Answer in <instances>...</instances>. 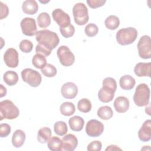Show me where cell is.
<instances>
[{
    "label": "cell",
    "instance_id": "obj_20",
    "mask_svg": "<svg viewBox=\"0 0 151 151\" xmlns=\"http://www.w3.org/2000/svg\"><path fill=\"white\" fill-rule=\"evenodd\" d=\"M26 139L25 133L21 129H17L13 133L12 137V144L17 148L21 147L24 143Z\"/></svg>",
    "mask_w": 151,
    "mask_h": 151
},
{
    "label": "cell",
    "instance_id": "obj_29",
    "mask_svg": "<svg viewBox=\"0 0 151 151\" xmlns=\"http://www.w3.org/2000/svg\"><path fill=\"white\" fill-rule=\"evenodd\" d=\"M32 64L35 68L42 69L47 63L46 58L44 55L41 54H36L32 58Z\"/></svg>",
    "mask_w": 151,
    "mask_h": 151
},
{
    "label": "cell",
    "instance_id": "obj_34",
    "mask_svg": "<svg viewBox=\"0 0 151 151\" xmlns=\"http://www.w3.org/2000/svg\"><path fill=\"white\" fill-rule=\"evenodd\" d=\"M99 32V28L98 27L93 24L90 23L87 24L84 29V32L87 36L89 37H93L96 36Z\"/></svg>",
    "mask_w": 151,
    "mask_h": 151
},
{
    "label": "cell",
    "instance_id": "obj_31",
    "mask_svg": "<svg viewBox=\"0 0 151 151\" xmlns=\"http://www.w3.org/2000/svg\"><path fill=\"white\" fill-rule=\"evenodd\" d=\"M91 103L88 99L83 98L77 103L78 110L82 113H88L91 109Z\"/></svg>",
    "mask_w": 151,
    "mask_h": 151
},
{
    "label": "cell",
    "instance_id": "obj_16",
    "mask_svg": "<svg viewBox=\"0 0 151 151\" xmlns=\"http://www.w3.org/2000/svg\"><path fill=\"white\" fill-rule=\"evenodd\" d=\"M115 90L107 86H103L98 92V98L103 103H109L113 100Z\"/></svg>",
    "mask_w": 151,
    "mask_h": 151
},
{
    "label": "cell",
    "instance_id": "obj_25",
    "mask_svg": "<svg viewBox=\"0 0 151 151\" xmlns=\"http://www.w3.org/2000/svg\"><path fill=\"white\" fill-rule=\"evenodd\" d=\"M47 146L48 149L52 151L63 150L62 140L57 136L51 137L48 141Z\"/></svg>",
    "mask_w": 151,
    "mask_h": 151
},
{
    "label": "cell",
    "instance_id": "obj_8",
    "mask_svg": "<svg viewBox=\"0 0 151 151\" xmlns=\"http://www.w3.org/2000/svg\"><path fill=\"white\" fill-rule=\"evenodd\" d=\"M138 53L140 58L149 59L151 58V40L149 35H143L139 39L137 45Z\"/></svg>",
    "mask_w": 151,
    "mask_h": 151
},
{
    "label": "cell",
    "instance_id": "obj_6",
    "mask_svg": "<svg viewBox=\"0 0 151 151\" xmlns=\"http://www.w3.org/2000/svg\"><path fill=\"white\" fill-rule=\"evenodd\" d=\"M21 77L22 80L32 87L39 86L42 81L40 73L32 68H26L22 70Z\"/></svg>",
    "mask_w": 151,
    "mask_h": 151
},
{
    "label": "cell",
    "instance_id": "obj_2",
    "mask_svg": "<svg viewBox=\"0 0 151 151\" xmlns=\"http://www.w3.org/2000/svg\"><path fill=\"white\" fill-rule=\"evenodd\" d=\"M150 88L145 83L137 85L133 95V101L138 107H143L149 104L150 100Z\"/></svg>",
    "mask_w": 151,
    "mask_h": 151
},
{
    "label": "cell",
    "instance_id": "obj_40",
    "mask_svg": "<svg viewBox=\"0 0 151 151\" xmlns=\"http://www.w3.org/2000/svg\"><path fill=\"white\" fill-rule=\"evenodd\" d=\"M35 52L36 54H41L45 57H47L51 54V51L41 44H38L35 47Z\"/></svg>",
    "mask_w": 151,
    "mask_h": 151
},
{
    "label": "cell",
    "instance_id": "obj_4",
    "mask_svg": "<svg viewBox=\"0 0 151 151\" xmlns=\"http://www.w3.org/2000/svg\"><path fill=\"white\" fill-rule=\"evenodd\" d=\"M137 37V31L133 27H127L119 29L116 35V41L121 45L132 44Z\"/></svg>",
    "mask_w": 151,
    "mask_h": 151
},
{
    "label": "cell",
    "instance_id": "obj_22",
    "mask_svg": "<svg viewBox=\"0 0 151 151\" xmlns=\"http://www.w3.org/2000/svg\"><path fill=\"white\" fill-rule=\"evenodd\" d=\"M68 124L72 130L79 132L83 129L84 121L81 117L74 116L68 120Z\"/></svg>",
    "mask_w": 151,
    "mask_h": 151
},
{
    "label": "cell",
    "instance_id": "obj_27",
    "mask_svg": "<svg viewBox=\"0 0 151 151\" xmlns=\"http://www.w3.org/2000/svg\"><path fill=\"white\" fill-rule=\"evenodd\" d=\"M98 117L103 120H109L111 119L113 115V111L111 108L108 106L100 107L97 112Z\"/></svg>",
    "mask_w": 151,
    "mask_h": 151
},
{
    "label": "cell",
    "instance_id": "obj_21",
    "mask_svg": "<svg viewBox=\"0 0 151 151\" xmlns=\"http://www.w3.org/2000/svg\"><path fill=\"white\" fill-rule=\"evenodd\" d=\"M136 84L135 79L130 75H124L120 77L119 84L120 87L124 90H130L133 88Z\"/></svg>",
    "mask_w": 151,
    "mask_h": 151
},
{
    "label": "cell",
    "instance_id": "obj_37",
    "mask_svg": "<svg viewBox=\"0 0 151 151\" xmlns=\"http://www.w3.org/2000/svg\"><path fill=\"white\" fill-rule=\"evenodd\" d=\"M103 86H107L110 87L114 90L116 91L117 89V83L116 80L112 77H106L103 80L102 83Z\"/></svg>",
    "mask_w": 151,
    "mask_h": 151
},
{
    "label": "cell",
    "instance_id": "obj_43",
    "mask_svg": "<svg viewBox=\"0 0 151 151\" xmlns=\"http://www.w3.org/2000/svg\"><path fill=\"white\" fill-rule=\"evenodd\" d=\"M6 92H7V90L6 87H4V86L2 84H0V94H1L0 97H3L4 96H5L6 94Z\"/></svg>",
    "mask_w": 151,
    "mask_h": 151
},
{
    "label": "cell",
    "instance_id": "obj_42",
    "mask_svg": "<svg viewBox=\"0 0 151 151\" xmlns=\"http://www.w3.org/2000/svg\"><path fill=\"white\" fill-rule=\"evenodd\" d=\"M1 5V19H3L6 18L9 14V9L8 6L4 4L2 2H0Z\"/></svg>",
    "mask_w": 151,
    "mask_h": 151
},
{
    "label": "cell",
    "instance_id": "obj_14",
    "mask_svg": "<svg viewBox=\"0 0 151 151\" xmlns=\"http://www.w3.org/2000/svg\"><path fill=\"white\" fill-rule=\"evenodd\" d=\"M78 145V139L73 134H67L62 139L63 150L66 151H73Z\"/></svg>",
    "mask_w": 151,
    "mask_h": 151
},
{
    "label": "cell",
    "instance_id": "obj_38",
    "mask_svg": "<svg viewBox=\"0 0 151 151\" xmlns=\"http://www.w3.org/2000/svg\"><path fill=\"white\" fill-rule=\"evenodd\" d=\"M102 147V144L100 141L94 140L90 142L87 147L88 151H100Z\"/></svg>",
    "mask_w": 151,
    "mask_h": 151
},
{
    "label": "cell",
    "instance_id": "obj_9",
    "mask_svg": "<svg viewBox=\"0 0 151 151\" xmlns=\"http://www.w3.org/2000/svg\"><path fill=\"white\" fill-rule=\"evenodd\" d=\"M104 124L96 119H91L87 122L86 126V132L92 137H99L104 131Z\"/></svg>",
    "mask_w": 151,
    "mask_h": 151
},
{
    "label": "cell",
    "instance_id": "obj_36",
    "mask_svg": "<svg viewBox=\"0 0 151 151\" xmlns=\"http://www.w3.org/2000/svg\"><path fill=\"white\" fill-rule=\"evenodd\" d=\"M60 31L64 37L70 38L74 35L75 32V28L72 24H70L67 27L60 28Z\"/></svg>",
    "mask_w": 151,
    "mask_h": 151
},
{
    "label": "cell",
    "instance_id": "obj_15",
    "mask_svg": "<svg viewBox=\"0 0 151 151\" xmlns=\"http://www.w3.org/2000/svg\"><path fill=\"white\" fill-rule=\"evenodd\" d=\"M138 137L141 141L144 142H148L151 139V120L150 119L144 122L138 131Z\"/></svg>",
    "mask_w": 151,
    "mask_h": 151
},
{
    "label": "cell",
    "instance_id": "obj_5",
    "mask_svg": "<svg viewBox=\"0 0 151 151\" xmlns=\"http://www.w3.org/2000/svg\"><path fill=\"white\" fill-rule=\"evenodd\" d=\"M73 14L76 24L78 25H84L88 21V9L82 2L77 3L73 6Z\"/></svg>",
    "mask_w": 151,
    "mask_h": 151
},
{
    "label": "cell",
    "instance_id": "obj_41",
    "mask_svg": "<svg viewBox=\"0 0 151 151\" xmlns=\"http://www.w3.org/2000/svg\"><path fill=\"white\" fill-rule=\"evenodd\" d=\"M88 6L93 9L101 7L106 2V0H87V1Z\"/></svg>",
    "mask_w": 151,
    "mask_h": 151
},
{
    "label": "cell",
    "instance_id": "obj_33",
    "mask_svg": "<svg viewBox=\"0 0 151 151\" xmlns=\"http://www.w3.org/2000/svg\"><path fill=\"white\" fill-rule=\"evenodd\" d=\"M41 71L44 76L47 77H53L56 76L57 70L55 66L51 64H47V65L41 69Z\"/></svg>",
    "mask_w": 151,
    "mask_h": 151
},
{
    "label": "cell",
    "instance_id": "obj_18",
    "mask_svg": "<svg viewBox=\"0 0 151 151\" xmlns=\"http://www.w3.org/2000/svg\"><path fill=\"white\" fill-rule=\"evenodd\" d=\"M129 100L124 96L117 97L114 101V107L116 111L119 113L126 112L129 109Z\"/></svg>",
    "mask_w": 151,
    "mask_h": 151
},
{
    "label": "cell",
    "instance_id": "obj_17",
    "mask_svg": "<svg viewBox=\"0 0 151 151\" xmlns=\"http://www.w3.org/2000/svg\"><path fill=\"white\" fill-rule=\"evenodd\" d=\"M151 63H138L134 68V72L138 77H150Z\"/></svg>",
    "mask_w": 151,
    "mask_h": 151
},
{
    "label": "cell",
    "instance_id": "obj_11",
    "mask_svg": "<svg viewBox=\"0 0 151 151\" xmlns=\"http://www.w3.org/2000/svg\"><path fill=\"white\" fill-rule=\"evenodd\" d=\"M52 16L60 28H65L71 24L70 16L60 8L55 9L52 12Z\"/></svg>",
    "mask_w": 151,
    "mask_h": 151
},
{
    "label": "cell",
    "instance_id": "obj_13",
    "mask_svg": "<svg viewBox=\"0 0 151 151\" xmlns=\"http://www.w3.org/2000/svg\"><path fill=\"white\" fill-rule=\"evenodd\" d=\"M61 93L64 98L67 99H73L77 95L78 87L74 83H65L61 87Z\"/></svg>",
    "mask_w": 151,
    "mask_h": 151
},
{
    "label": "cell",
    "instance_id": "obj_35",
    "mask_svg": "<svg viewBox=\"0 0 151 151\" xmlns=\"http://www.w3.org/2000/svg\"><path fill=\"white\" fill-rule=\"evenodd\" d=\"M20 50L24 53L30 52L33 48V44L28 40H23L19 42Z\"/></svg>",
    "mask_w": 151,
    "mask_h": 151
},
{
    "label": "cell",
    "instance_id": "obj_10",
    "mask_svg": "<svg viewBox=\"0 0 151 151\" xmlns=\"http://www.w3.org/2000/svg\"><path fill=\"white\" fill-rule=\"evenodd\" d=\"M23 34L27 36H34L37 32L35 20L32 18L25 17L23 18L20 23Z\"/></svg>",
    "mask_w": 151,
    "mask_h": 151
},
{
    "label": "cell",
    "instance_id": "obj_45",
    "mask_svg": "<svg viewBox=\"0 0 151 151\" xmlns=\"http://www.w3.org/2000/svg\"><path fill=\"white\" fill-rule=\"evenodd\" d=\"M40 2L41 3H44H44H47V2H49V1H44H44H40Z\"/></svg>",
    "mask_w": 151,
    "mask_h": 151
},
{
    "label": "cell",
    "instance_id": "obj_12",
    "mask_svg": "<svg viewBox=\"0 0 151 151\" xmlns=\"http://www.w3.org/2000/svg\"><path fill=\"white\" fill-rule=\"evenodd\" d=\"M4 61L7 67L16 68L19 63V57L17 51L13 48L7 49L4 54Z\"/></svg>",
    "mask_w": 151,
    "mask_h": 151
},
{
    "label": "cell",
    "instance_id": "obj_3",
    "mask_svg": "<svg viewBox=\"0 0 151 151\" xmlns=\"http://www.w3.org/2000/svg\"><path fill=\"white\" fill-rule=\"evenodd\" d=\"M18 108L9 100H5L0 102V120L3 119L12 120L18 117Z\"/></svg>",
    "mask_w": 151,
    "mask_h": 151
},
{
    "label": "cell",
    "instance_id": "obj_19",
    "mask_svg": "<svg viewBox=\"0 0 151 151\" xmlns=\"http://www.w3.org/2000/svg\"><path fill=\"white\" fill-rule=\"evenodd\" d=\"M22 11L28 15H34L38 10V5L35 0H26L22 5Z\"/></svg>",
    "mask_w": 151,
    "mask_h": 151
},
{
    "label": "cell",
    "instance_id": "obj_39",
    "mask_svg": "<svg viewBox=\"0 0 151 151\" xmlns=\"http://www.w3.org/2000/svg\"><path fill=\"white\" fill-rule=\"evenodd\" d=\"M11 126L7 123H1L0 124V136L1 137H5L11 133Z\"/></svg>",
    "mask_w": 151,
    "mask_h": 151
},
{
    "label": "cell",
    "instance_id": "obj_30",
    "mask_svg": "<svg viewBox=\"0 0 151 151\" xmlns=\"http://www.w3.org/2000/svg\"><path fill=\"white\" fill-rule=\"evenodd\" d=\"M37 20L38 26L42 28L48 27L51 24V17L50 15L45 12L40 13L37 17Z\"/></svg>",
    "mask_w": 151,
    "mask_h": 151
},
{
    "label": "cell",
    "instance_id": "obj_23",
    "mask_svg": "<svg viewBox=\"0 0 151 151\" xmlns=\"http://www.w3.org/2000/svg\"><path fill=\"white\" fill-rule=\"evenodd\" d=\"M3 80L7 85L13 86L15 85L18 81V75L15 71L9 70L4 73Z\"/></svg>",
    "mask_w": 151,
    "mask_h": 151
},
{
    "label": "cell",
    "instance_id": "obj_7",
    "mask_svg": "<svg viewBox=\"0 0 151 151\" xmlns=\"http://www.w3.org/2000/svg\"><path fill=\"white\" fill-rule=\"evenodd\" d=\"M57 54L60 63L63 66H71L75 61V56L67 46H60L57 51Z\"/></svg>",
    "mask_w": 151,
    "mask_h": 151
},
{
    "label": "cell",
    "instance_id": "obj_1",
    "mask_svg": "<svg viewBox=\"0 0 151 151\" xmlns=\"http://www.w3.org/2000/svg\"><path fill=\"white\" fill-rule=\"evenodd\" d=\"M35 38L38 44L45 47L52 51L58 45L60 39L55 32L49 29L38 31L35 35Z\"/></svg>",
    "mask_w": 151,
    "mask_h": 151
},
{
    "label": "cell",
    "instance_id": "obj_44",
    "mask_svg": "<svg viewBox=\"0 0 151 151\" xmlns=\"http://www.w3.org/2000/svg\"><path fill=\"white\" fill-rule=\"evenodd\" d=\"M122 150V149L119 147L117 146L114 145H111L108 146L105 149L106 151H107V150Z\"/></svg>",
    "mask_w": 151,
    "mask_h": 151
},
{
    "label": "cell",
    "instance_id": "obj_26",
    "mask_svg": "<svg viewBox=\"0 0 151 151\" xmlns=\"http://www.w3.org/2000/svg\"><path fill=\"white\" fill-rule=\"evenodd\" d=\"M60 111L63 115L65 116H70L74 113L76 107L73 103L66 101L60 105Z\"/></svg>",
    "mask_w": 151,
    "mask_h": 151
},
{
    "label": "cell",
    "instance_id": "obj_28",
    "mask_svg": "<svg viewBox=\"0 0 151 151\" xmlns=\"http://www.w3.org/2000/svg\"><path fill=\"white\" fill-rule=\"evenodd\" d=\"M104 24L107 29L114 30L119 27L120 25V20L117 16L111 15L106 18Z\"/></svg>",
    "mask_w": 151,
    "mask_h": 151
},
{
    "label": "cell",
    "instance_id": "obj_24",
    "mask_svg": "<svg viewBox=\"0 0 151 151\" xmlns=\"http://www.w3.org/2000/svg\"><path fill=\"white\" fill-rule=\"evenodd\" d=\"M51 137V130L49 127H44L41 128L37 134V140L41 143H45L48 142Z\"/></svg>",
    "mask_w": 151,
    "mask_h": 151
},
{
    "label": "cell",
    "instance_id": "obj_32",
    "mask_svg": "<svg viewBox=\"0 0 151 151\" xmlns=\"http://www.w3.org/2000/svg\"><path fill=\"white\" fill-rule=\"evenodd\" d=\"M54 131L58 136H64L66 134L68 131V127L66 123L63 121H58L54 123Z\"/></svg>",
    "mask_w": 151,
    "mask_h": 151
}]
</instances>
